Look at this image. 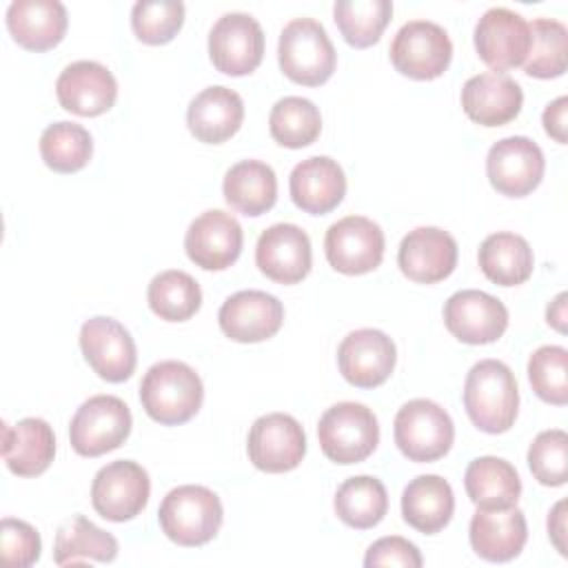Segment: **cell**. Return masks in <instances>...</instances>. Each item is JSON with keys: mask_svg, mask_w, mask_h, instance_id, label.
Returning a JSON list of instances; mask_svg holds the SVG:
<instances>
[{"mask_svg": "<svg viewBox=\"0 0 568 568\" xmlns=\"http://www.w3.org/2000/svg\"><path fill=\"white\" fill-rule=\"evenodd\" d=\"M364 566L366 568H373V566L419 568L422 555L413 541L390 535V537H382L375 544H371V548L366 550V557H364Z\"/></svg>", "mask_w": 568, "mask_h": 568, "instance_id": "44", "label": "cell"}, {"mask_svg": "<svg viewBox=\"0 0 568 568\" xmlns=\"http://www.w3.org/2000/svg\"><path fill=\"white\" fill-rule=\"evenodd\" d=\"M2 457L18 477L42 475L55 457L53 428L40 417H24L16 426L4 424Z\"/></svg>", "mask_w": 568, "mask_h": 568, "instance_id": "28", "label": "cell"}, {"mask_svg": "<svg viewBox=\"0 0 568 568\" xmlns=\"http://www.w3.org/2000/svg\"><path fill=\"white\" fill-rule=\"evenodd\" d=\"M568 67V29L555 18H537L530 24V51L524 73L530 78H559Z\"/></svg>", "mask_w": 568, "mask_h": 568, "instance_id": "39", "label": "cell"}, {"mask_svg": "<svg viewBox=\"0 0 568 568\" xmlns=\"http://www.w3.org/2000/svg\"><path fill=\"white\" fill-rule=\"evenodd\" d=\"M257 268L277 284L302 282L313 264L311 240L297 224H273L257 237L255 244Z\"/></svg>", "mask_w": 568, "mask_h": 568, "instance_id": "20", "label": "cell"}, {"mask_svg": "<svg viewBox=\"0 0 568 568\" xmlns=\"http://www.w3.org/2000/svg\"><path fill=\"white\" fill-rule=\"evenodd\" d=\"M524 104L521 87L506 73H477L462 87L464 113L481 126H504L515 120Z\"/></svg>", "mask_w": 568, "mask_h": 568, "instance_id": "23", "label": "cell"}, {"mask_svg": "<svg viewBox=\"0 0 568 568\" xmlns=\"http://www.w3.org/2000/svg\"><path fill=\"white\" fill-rule=\"evenodd\" d=\"M464 486L477 508H510L521 495V479L515 466L501 457L484 455L468 464Z\"/></svg>", "mask_w": 568, "mask_h": 568, "instance_id": "31", "label": "cell"}, {"mask_svg": "<svg viewBox=\"0 0 568 568\" xmlns=\"http://www.w3.org/2000/svg\"><path fill=\"white\" fill-rule=\"evenodd\" d=\"M528 468L544 486H564L568 477V435L561 428L541 430L528 448Z\"/></svg>", "mask_w": 568, "mask_h": 568, "instance_id": "42", "label": "cell"}, {"mask_svg": "<svg viewBox=\"0 0 568 568\" xmlns=\"http://www.w3.org/2000/svg\"><path fill=\"white\" fill-rule=\"evenodd\" d=\"M55 95L62 109L93 118L106 113L118 98L113 73L95 60H78L62 69L55 80Z\"/></svg>", "mask_w": 568, "mask_h": 568, "instance_id": "22", "label": "cell"}, {"mask_svg": "<svg viewBox=\"0 0 568 568\" xmlns=\"http://www.w3.org/2000/svg\"><path fill=\"white\" fill-rule=\"evenodd\" d=\"M118 550L120 544L111 532L98 528L84 515H73L55 532L53 561L58 566L80 564L89 559L109 564L118 557Z\"/></svg>", "mask_w": 568, "mask_h": 568, "instance_id": "33", "label": "cell"}, {"mask_svg": "<svg viewBox=\"0 0 568 568\" xmlns=\"http://www.w3.org/2000/svg\"><path fill=\"white\" fill-rule=\"evenodd\" d=\"M248 459L264 473H288L306 455V433L286 413H268L253 422L246 439Z\"/></svg>", "mask_w": 568, "mask_h": 568, "instance_id": "12", "label": "cell"}, {"mask_svg": "<svg viewBox=\"0 0 568 568\" xmlns=\"http://www.w3.org/2000/svg\"><path fill=\"white\" fill-rule=\"evenodd\" d=\"M335 515L351 528L366 530L377 526L388 510L384 484L373 475L348 477L335 493Z\"/></svg>", "mask_w": 568, "mask_h": 568, "instance_id": "34", "label": "cell"}, {"mask_svg": "<svg viewBox=\"0 0 568 568\" xmlns=\"http://www.w3.org/2000/svg\"><path fill=\"white\" fill-rule=\"evenodd\" d=\"M393 435L404 457L424 464L435 462L450 450L455 424L437 402L417 397L397 410Z\"/></svg>", "mask_w": 568, "mask_h": 568, "instance_id": "6", "label": "cell"}, {"mask_svg": "<svg viewBox=\"0 0 568 568\" xmlns=\"http://www.w3.org/2000/svg\"><path fill=\"white\" fill-rule=\"evenodd\" d=\"M244 120V102L237 91L213 84L202 89L186 109L189 131L204 144H222L233 138Z\"/></svg>", "mask_w": 568, "mask_h": 568, "instance_id": "26", "label": "cell"}, {"mask_svg": "<svg viewBox=\"0 0 568 568\" xmlns=\"http://www.w3.org/2000/svg\"><path fill=\"white\" fill-rule=\"evenodd\" d=\"M468 539L473 550L486 561H510L515 559L528 539L526 517L517 506L493 508L477 513L468 526Z\"/></svg>", "mask_w": 568, "mask_h": 568, "instance_id": "25", "label": "cell"}, {"mask_svg": "<svg viewBox=\"0 0 568 568\" xmlns=\"http://www.w3.org/2000/svg\"><path fill=\"white\" fill-rule=\"evenodd\" d=\"M397 362L395 342L377 328H357L348 333L337 348L342 377L357 388L384 384Z\"/></svg>", "mask_w": 568, "mask_h": 568, "instance_id": "18", "label": "cell"}, {"mask_svg": "<svg viewBox=\"0 0 568 568\" xmlns=\"http://www.w3.org/2000/svg\"><path fill=\"white\" fill-rule=\"evenodd\" d=\"M455 513L450 484L439 475H419L402 493V517L424 535H435L448 526Z\"/></svg>", "mask_w": 568, "mask_h": 568, "instance_id": "29", "label": "cell"}, {"mask_svg": "<svg viewBox=\"0 0 568 568\" xmlns=\"http://www.w3.org/2000/svg\"><path fill=\"white\" fill-rule=\"evenodd\" d=\"M544 151L526 135L504 138L495 142L486 155V175L493 189L508 197L532 193L544 178Z\"/></svg>", "mask_w": 568, "mask_h": 568, "instance_id": "14", "label": "cell"}, {"mask_svg": "<svg viewBox=\"0 0 568 568\" xmlns=\"http://www.w3.org/2000/svg\"><path fill=\"white\" fill-rule=\"evenodd\" d=\"M80 348L98 377L120 384L129 379L138 364V351L131 333L113 317L95 315L80 328Z\"/></svg>", "mask_w": 568, "mask_h": 568, "instance_id": "15", "label": "cell"}, {"mask_svg": "<svg viewBox=\"0 0 568 568\" xmlns=\"http://www.w3.org/2000/svg\"><path fill=\"white\" fill-rule=\"evenodd\" d=\"M67 9L58 0H13L7 9V29L29 51H47L67 33Z\"/></svg>", "mask_w": 568, "mask_h": 568, "instance_id": "27", "label": "cell"}, {"mask_svg": "<svg viewBox=\"0 0 568 568\" xmlns=\"http://www.w3.org/2000/svg\"><path fill=\"white\" fill-rule=\"evenodd\" d=\"M224 519L220 497L197 484H184L169 490L160 504L158 521L162 532L178 546H204L209 544Z\"/></svg>", "mask_w": 568, "mask_h": 568, "instance_id": "3", "label": "cell"}, {"mask_svg": "<svg viewBox=\"0 0 568 568\" xmlns=\"http://www.w3.org/2000/svg\"><path fill=\"white\" fill-rule=\"evenodd\" d=\"M481 273L499 286L524 284L535 266V255L526 237L508 231L488 235L477 253Z\"/></svg>", "mask_w": 568, "mask_h": 568, "instance_id": "32", "label": "cell"}, {"mask_svg": "<svg viewBox=\"0 0 568 568\" xmlns=\"http://www.w3.org/2000/svg\"><path fill=\"white\" fill-rule=\"evenodd\" d=\"M288 191L297 209L311 215H324L344 200L346 175L333 158L313 155L293 166Z\"/></svg>", "mask_w": 568, "mask_h": 568, "instance_id": "24", "label": "cell"}, {"mask_svg": "<svg viewBox=\"0 0 568 568\" xmlns=\"http://www.w3.org/2000/svg\"><path fill=\"white\" fill-rule=\"evenodd\" d=\"M475 49L495 73L526 62L530 51V22L513 9L493 7L475 24Z\"/></svg>", "mask_w": 568, "mask_h": 568, "instance_id": "13", "label": "cell"}, {"mask_svg": "<svg viewBox=\"0 0 568 568\" xmlns=\"http://www.w3.org/2000/svg\"><path fill=\"white\" fill-rule=\"evenodd\" d=\"M333 16L344 40L355 49H366L375 44L390 16V0H337L333 4Z\"/></svg>", "mask_w": 568, "mask_h": 568, "instance_id": "38", "label": "cell"}, {"mask_svg": "<svg viewBox=\"0 0 568 568\" xmlns=\"http://www.w3.org/2000/svg\"><path fill=\"white\" fill-rule=\"evenodd\" d=\"M151 311L164 322H186L202 306V291L193 275L169 268L158 273L146 288Z\"/></svg>", "mask_w": 568, "mask_h": 568, "instance_id": "35", "label": "cell"}, {"mask_svg": "<svg viewBox=\"0 0 568 568\" xmlns=\"http://www.w3.org/2000/svg\"><path fill=\"white\" fill-rule=\"evenodd\" d=\"M151 495L149 473L131 459H118L102 466L91 484V504L109 521H129L138 517Z\"/></svg>", "mask_w": 568, "mask_h": 568, "instance_id": "9", "label": "cell"}, {"mask_svg": "<svg viewBox=\"0 0 568 568\" xmlns=\"http://www.w3.org/2000/svg\"><path fill=\"white\" fill-rule=\"evenodd\" d=\"M277 62L288 80L304 87H320L333 75L337 53L322 22L293 18L280 33Z\"/></svg>", "mask_w": 568, "mask_h": 568, "instance_id": "4", "label": "cell"}, {"mask_svg": "<svg viewBox=\"0 0 568 568\" xmlns=\"http://www.w3.org/2000/svg\"><path fill=\"white\" fill-rule=\"evenodd\" d=\"M384 231L364 215H346L328 226L324 253L328 264L344 275H364L375 271L384 257Z\"/></svg>", "mask_w": 568, "mask_h": 568, "instance_id": "10", "label": "cell"}, {"mask_svg": "<svg viewBox=\"0 0 568 568\" xmlns=\"http://www.w3.org/2000/svg\"><path fill=\"white\" fill-rule=\"evenodd\" d=\"M209 58L226 75H246L264 58V31L260 22L242 11L224 13L209 33Z\"/></svg>", "mask_w": 568, "mask_h": 568, "instance_id": "11", "label": "cell"}, {"mask_svg": "<svg viewBox=\"0 0 568 568\" xmlns=\"http://www.w3.org/2000/svg\"><path fill=\"white\" fill-rule=\"evenodd\" d=\"M131 410L115 395H93L80 404L69 424V442L82 457L120 448L131 433Z\"/></svg>", "mask_w": 568, "mask_h": 568, "instance_id": "7", "label": "cell"}, {"mask_svg": "<svg viewBox=\"0 0 568 568\" xmlns=\"http://www.w3.org/2000/svg\"><path fill=\"white\" fill-rule=\"evenodd\" d=\"M566 293H559L546 308V320L559 333H566Z\"/></svg>", "mask_w": 568, "mask_h": 568, "instance_id": "47", "label": "cell"}, {"mask_svg": "<svg viewBox=\"0 0 568 568\" xmlns=\"http://www.w3.org/2000/svg\"><path fill=\"white\" fill-rule=\"evenodd\" d=\"M184 22V4L180 0H138L131 9V27L144 44L171 42Z\"/></svg>", "mask_w": 568, "mask_h": 568, "instance_id": "40", "label": "cell"}, {"mask_svg": "<svg viewBox=\"0 0 568 568\" xmlns=\"http://www.w3.org/2000/svg\"><path fill=\"white\" fill-rule=\"evenodd\" d=\"M271 138L286 149H302L313 144L322 131L320 109L300 95L280 98L268 115Z\"/></svg>", "mask_w": 568, "mask_h": 568, "instance_id": "36", "label": "cell"}, {"mask_svg": "<svg viewBox=\"0 0 568 568\" xmlns=\"http://www.w3.org/2000/svg\"><path fill=\"white\" fill-rule=\"evenodd\" d=\"M464 408L479 430L490 435L506 433L519 410L515 373L499 359L477 362L464 382Z\"/></svg>", "mask_w": 568, "mask_h": 568, "instance_id": "1", "label": "cell"}, {"mask_svg": "<svg viewBox=\"0 0 568 568\" xmlns=\"http://www.w3.org/2000/svg\"><path fill=\"white\" fill-rule=\"evenodd\" d=\"M528 379L539 399L564 406L568 402V351L564 346H539L528 359Z\"/></svg>", "mask_w": 568, "mask_h": 568, "instance_id": "41", "label": "cell"}, {"mask_svg": "<svg viewBox=\"0 0 568 568\" xmlns=\"http://www.w3.org/2000/svg\"><path fill=\"white\" fill-rule=\"evenodd\" d=\"M202 399L204 386L200 375L178 359L153 364L140 382L142 408L162 426L189 422L200 410Z\"/></svg>", "mask_w": 568, "mask_h": 568, "instance_id": "2", "label": "cell"}, {"mask_svg": "<svg viewBox=\"0 0 568 568\" xmlns=\"http://www.w3.org/2000/svg\"><path fill=\"white\" fill-rule=\"evenodd\" d=\"M40 155L55 173H75L84 169L93 155L91 133L75 122H53L40 135Z\"/></svg>", "mask_w": 568, "mask_h": 568, "instance_id": "37", "label": "cell"}, {"mask_svg": "<svg viewBox=\"0 0 568 568\" xmlns=\"http://www.w3.org/2000/svg\"><path fill=\"white\" fill-rule=\"evenodd\" d=\"M226 337L242 344H255L273 337L284 322L282 302L266 291H237L224 300L217 313Z\"/></svg>", "mask_w": 568, "mask_h": 568, "instance_id": "19", "label": "cell"}, {"mask_svg": "<svg viewBox=\"0 0 568 568\" xmlns=\"http://www.w3.org/2000/svg\"><path fill=\"white\" fill-rule=\"evenodd\" d=\"M548 535L555 544V548L559 550V555H568V548H566V499H559L550 515H548Z\"/></svg>", "mask_w": 568, "mask_h": 568, "instance_id": "46", "label": "cell"}, {"mask_svg": "<svg viewBox=\"0 0 568 568\" xmlns=\"http://www.w3.org/2000/svg\"><path fill=\"white\" fill-rule=\"evenodd\" d=\"M317 439L322 453L335 464L364 462L379 444L375 413L359 402H339L320 417Z\"/></svg>", "mask_w": 568, "mask_h": 568, "instance_id": "5", "label": "cell"}, {"mask_svg": "<svg viewBox=\"0 0 568 568\" xmlns=\"http://www.w3.org/2000/svg\"><path fill=\"white\" fill-rule=\"evenodd\" d=\"M242 244L244 233L240 222L222 209L200 213L184 235V251L189 260L204 271L229 268L240 257Z\"/></svg>", "mask_w": 568, "mask_h": 568, "instance_id": "16", "label": "cell"}, {"mask_svg": "<svg viewBox=\"0 0 568 568\" xmlns=\"http://www.w3.org/2000/svg\"><path fill=\"white\" fill-rule=\"evenodd\" d=\"M224 200L231 209L257 217L273 209L277 200L275 171L260 160H242L224 173Z\"/></svg>", "mask_w": 568, "mask_h": 568, "instance_id": "30", "label": "cell"}, {"mask_svg": "<svg viewBox=\"0 0 568 568\" xmlns=\"http://www.w3.org/2000/svg\"><path fill=\"white\" fill-rule=\"evenodd\" d=\"M397 264L399 271L413 282H442L457 266V242L444 229L417 226L399 242Z\"/></svg>", "mask_w": 568, "mask_h": 568, "instance_id": "21", "label": "cell"}, {"mask_svg": "<svg viewBox=\"0 0 568 568\" xmlns=\"http://www.w3.org/2000/svg\"><path fill=\"white\" fill-rule=\"evenodd\" d=\"M0 550L7 568H27L40 559L42 541L31 524L4 517L0 524Z\"/></svg>", "mask_w": 568, "mask_h": 568, "instance_id": "43", "label": "cell"}, {"mask_svg": "<svg viewBox=\"0 0 568 568\" xmlns=\"http://www.w3.org/2000/svg\"><path fill=\"white\" fill-rule=\"evenodd\" d=\"M453 58V42L444 27L430 20H408L390 42L393 67L413 80L439 78Z\"/></svg>", "mask_w": 568, "mask_h": 568, "instance_id": "8", "label": "cell"}, {"mask_svg": "<svg viewBox=\"0 0 568 568\" xmlns=\"http://www.w3.org/2000/svg\"><path fill=\"white\" fill-rule=\"evenodd\" d=\"M566 111H568V98L559 95L541 113V122H544L546 133L559 144H566Z\"/></svg>", "mask_w": 568, "mask_h": 568, "instance_id": "45", "label": "cell"}, {"mask_svg": "<svg viewBox=\"0 0 568 568\" xmlns=\"http://www.w3.org/2000/svg\"><path fill=\"white\" fill-rule=\"evenodd\" d=\"M444 324L464 344H490L508 328V308L490 293L464 288L446 300Z\"/></svg>", "mask_w": 568, "mask_h": 568, "instance_id": "17", "label": "cell"}]
</instances>
